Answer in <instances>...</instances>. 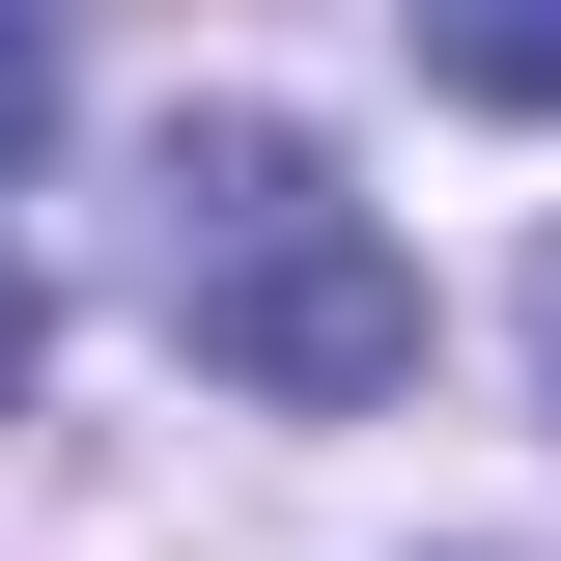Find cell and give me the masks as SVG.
Returning a JSON list of instances; mask_svg holds the SVG:
<instances>
[{"label": "cell", "instance_id": "6da1fadb", "mask_svg": "<svg viewBox=\"0 0 561 561\" xmlns=\"http://www.w3.org/2000/svg\"><path fill=\"white\" fill-rule=\"evenodd\" d=\"M140 280H169V337H197L253 421L421 393V253L337 197L309 113H169V169H140Z\"/></svg>", "mask_w": 561, "mask_h": 561}, {"label": "cell", "instance_id": "7a4b0ae2", "mask_svg": "<svg viewBox=\"0 0 561 561\" xmlns=\"http://www.w3.org/2000/svg\"><path fill=\"white\" fill-rule=\"evenodd\" d=\"M421 84H478V113H561V0H421Z\"/></svg>", "mask_w": 561, "mask_h": 561}, {"label": "cell", "instance_id": "3957f363", "mask_svg": "<svg viewBox=\"0 0 561 561\" xmlns=\"http://www.w3.org/2000/svg\"><path fill=\"white\" fill-rule=\"evenodd\" d=\"M28 365H57V309H28V253H0V421H28Z\"/></svg>", "mask_w": 561, "mask_h": 561}, {"label": "cell", "instance_id": "277c9868", "mask_svg": "<svg viewBox=\"0 0 561 561\" xmlns=\"http://www.w3.org/2000/svg\"><path fill=\"white\" fill-rule=\"evenodd\" d=\"M28 84H57V57H28V28H0V140H28Z\"/></svg>", "mask_w": 561, "mask_h": 561}, {"label": "cell", "instance_id": "5b68a950", "mask_svg": "<svg viewBox=\"0 0 561 561\" xmlns=\"http://www.w3.org/2000/svg\"><path fill=\"white\" fill-rule=\"evenodd\" d=\"M534 365H561V280H534Z\"/></svg>", "mask_w": 561, "mask_h": 561}]
</instances>
